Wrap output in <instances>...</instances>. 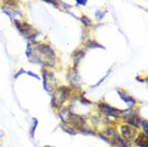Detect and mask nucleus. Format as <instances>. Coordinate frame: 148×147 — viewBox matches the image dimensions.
<instances>
[{
	"label": "nucleus",
	"instance_id": "obj_1",
	"mask_svg": "<svg viewBox=\"0 0 148 147\" xmlns=\"http://www.w3.org/2000/svg\"><path fill=\"white\" fill-rule=\"evenodd\" d=\"M31 43L34 46V51L31 57L29 58L30 63L41 65L43 66V68H54L57 63V57L52 46L46 43L36 41Z\"/></svg>",
	"mask_w": 148,
	"mask_h": 147
},
{
	"label": "nucleus",
	"instance_id": "obj_2",
	"mask_svg": "<svg viewBox=\"0 0 148 147\" xmlns=\"http://www.w3.org/2000/svg\"><path fill=\"white\" fill-rule=\"evenodd\" d=\"M72 95V89L68 86H59L52 92L51 105L54 110H59L60 107L64 106V103L70 99Z\"/></svg>",
	"mask_w": 148,
	"mask_h": 147
},
{
	"label": "nucleus",
	"instance_id": "obj_3",
	"mask_svg": "<svg viewBox=\"0 0 148 147\" xmlns=\"http://www.w3.org/2000/svg\"><path fill=\"white\" fill-rule=\"evenodd\" d=\"M13 22L15 24L16 29L18 30V32L29 42H34V39L40 34V32H38L37 30L34 29L31 25H29L28 23L19 21V19H14Z\"/></svg>",
	"mask_w": 148,
	"mask_h": 147
},
{
	"label": "nucleus",
	"instance_id": "obj_4",
	"mask_svg": "<svg viewBox=\"0 0 148 147\" xmlns=\"http://www.w3.org/2000/svg\"><path fill=\"white\" fill-rule=\"evenodd\" d=\"M122 119V122L127 124V125L131 126L135 129L141 128V122H142V117L137 114L134 109H127V110H122V114L120 116Z\"/></svg>",
	"mask_w": 148,
	"mask_h": 147
},
{
	"label": "nucleus",
	"instance_id": "obj_5",
	"mask_svg": "<svg viewBox=\"0 0 148 147\" xmlns=\"http://www.w3.org/2000/svg\"><path fill=\"white\" fill-rule=\"evenodd\" d=\"M41 72H42V82L44 90L48 93H52L57 87V80L55 74L51 70H47L46 68H42Z\"/></svg>",
	"mask_w": 148,
	"mask_h": 147
},
{
	"label": "nucleus",
	"instance_id": "obj_6",
	"mask_svg": "<svg viewBox=\"0 0 148 147\" xmlns=\"http://www.w3.org/2000/svg\"><path fill=\"white\" fill-rule=\"evenodd\" d=\"M97 105H98V111L100 112L101 115L104 116V117L118 119V118H120V116H121V114H122V110H119L117 107L112 106L111 104H108V103H106V102H103V101L98 102Z\"/></svg>",
	"mask_w": 148,
	"mask_h": 147
},
{
	"label": "nucleus",
	"instance_id": "obj_7",
	"mask_svg": "<svg viewBox=\"0 0 148 147\" xmlns=\"http://www.w3.org/2000/svg\"><path fill=\"white\" fill-rule=\"evenodd\" d=\"M67 81L69 83V87L71 89H75V90H81L82 88V78L81 75L78 73L76 68H71L69 69L67 73Z\"/></svg>",
	"mask_w": 148,
	"mask_h": 147
},
{
	"label": "nucleus",
	"instance_id": "obj_8",
	"mask_svg": "<svg viewBox=\"0 0 148 147\" xmlns=\"http://www.w3.org/2000/svg\"><path fill=\"white\" fill-rule=\"evenodd\" d=\"M120 133L119 135L121 136L122 139H125L128 142H133L134 139L136 137V135L138 134V130L131 126L127 125V124H122V125L119 126V132Z\"/></svg>",
	"mask_w": 148,
	"mask_h": 147
},
{
	"label": "nucleus",
	"instance_id": "obj_9",
	"mask_svg": "<svg viewBox=\"0 0 148 147\" xmlns=\"http://www.w3.org/2000/svg\"><path fill=\"white\" fill-rule=\"evenodd\" d=\"M58 116H59L62 125H68V126L72 125L74 118V113L68 106L60 107L59 110H58Z\"/></svg>",
	"mask_w": 148,
	"mask_h": 147
},
{
	"label": "nucleus",
	"instance_id": "obj_10",
	"mask_svg": "<svg viewBox=\"0 0 148 147\" xmlns=\"http://www.w3.org/2000/svg\"><path fill=\"white\" fill-rule=\"evenodd\" d=\"M117 93H118L119 98L126 103L129 109H134L136 105V100L134 99L132 96H130L129 93H127L125 90L122 89H117Z\"/></svg>",
	"mask_w": 148,
	"mask_h": 147
},
{
	"label": "nucleus",
	"instance_id": "obj_11",
	"mask_svg": "<svg viewBox=\"0 0 148 147\" xmlns=\"http://www.w3.org/2000/svg\"><path fill=\"white\" fill-rule=\"evenodd\" d=\"M110 145H112L113 147H132L131 142H128L125 139H122L119 134L110 141Z\"/></svg>",
	"mask_w": 148,
	"mask_h": 147
},
{
	"label": "nucleus",
	"instance_id": "obj_12",
	"mask_svg": "<svg viewBox=\"0 0 148 147\" xmlns=\"http://www.w3.org/2000/svg\"><path fill=\"white\" fill-rule=\"evenodd\" d=\"M133 144L136 147H148L147 134H145V133H143V132H138L136 137L134 139Z\"/></svg>",
	"mask_w": 148,
	"mask_h": 147
},
{
	"label": "nucleus",
	"instance_id": "obj_13",
	"mask_svg": "<svg viewBox=\"0 0 148 147\" xmlns=\"http://www.w3.org/2000/svg\"><path fill=\"white\" fill-rule=\"evenodd\" d=\"M101 133H102L103 135L106 136L110 141H111L113 137H115V136H117L119 134L118 131H117L113 126H106V127L101 131Z\"/></svg>",
	"mask_w": 148,
	"mask_h": 147
},
{
	"label": "nucleus",
	"instance_id": "obj_14",
	"mask_svg": "<svg viewBox=\"0 0 148 147\" xmlns=\"http://www.w3.org/2000/svg\"><path fill=\"white\" fill-rule=\"evenodd\" d=\"M85 51L84 49H76L73 53V68H77L81 60L85 57Z\"/></svg>",
	"mask_w": 148,
	"mask_h": 147
},
{
	"label": "nucleus",
	"instance_id": "obj_15",
	"mask_svg": "<svg viewBox=\"0 0 148 147\" xmlns=\"http://www.w3.org/2000/svg\"><path fill=\"white\" fill-rule=\"evenodd\" d=\"M2 11L5 13V14L10 17V19L11 21H14L15 19V15L16 14H18L19 16H22V13L21 12H18V11H15V10H12V9H9V8H2Z\"/></svg>",
	"mask_w": 148,
	"mask_h": 147
},
{
	"label": "nucleus",
	"instance_id": "obj_16",
	"mask_svg": "<svg viewBox=\"0 0 148 147\" xmlns=\"http://www.w3.org/2000/svg\"><path fill=\"white\" fill-rule=\"evenodd\" d=\"M77 132L82 133V134H84V135H91V136H98V133L92 130V129H89V128H86V127H82L77 130Z\"/></svg>",
	"mask_w": 148,
	"mask_h": 147
},
{
	"label": "nucleus",
	"instance_id": "obj_17",
	"mask_svg": "<svg viewBox=\"0 0 148 147\" xmlns=\"http://www.w3.org/2000/svg\"><path fill=\"white\" fill-rule=\"evenodd\" d=\"M60 127H61V129L63 130V132L68 133V134H70V135H75L77 132V130L75 128H73L72 126H68V125H60Z\"/></svg>",
	"mask_w": 148,
	"mask_h": 147
},
{
	"label": "nucleus",
	"instance_id": "obj_18",
	"mask_svg": "<svg viewBox=\"0 0 148 147\" xmlns=\"http://www.w3.org/2000/svg\"><path fill=\"white\" fill-rule=\"evenodd\" d=\"M38 125H39V120H38L37 117L32 118V124H31V128H30V135L32 139H34V134H36V130L38 128Z\"/></svg>",
	"mask_w": 148,
	"mask_h": 147
},
{
	"label": "nucleus",
	"instance_id": "obj_19",
	"mask_svg": "<svg viewBox=\"0 0 148 147\" xmlns=\"http://www.w3.org/2000/svg\"><path fill=\"white\" fill-rule=\"evenodd\" d=\"M86 47L87 48H105L103 46V45L99 44L98 42H96V41L93 40H88L87 42H86Z\"/></svg>",
	"mask_w": 148,
	"mask_h": 147
},
{
	"label": "nucleus",
	"instance_id": "obj_20",
	"mask_svg": "<svg viewBox=\"0 0 148 147\" xmlns=\"http://www.w3.org/2000/svg\"><path fill=\"white\" fill-rule=\"evenodd\" d=\"M32 51H34V46H32V43L28 41V43H27V47H26V52H25V54H26L27 58L29 59L32 55Z\"/></svg>",
	"mask_w": 148,
	"mask_h": 147
},
{
	"label": "nucleus",
	"instance_id": "obj_21",
	"mask_svg": "<svg viewBox=\"0 0 148 147\" xmlns=\"http://www.w3.org/2000/svg\"><path fill=\"white\" fill-rule=\"evenodd\" d=\"M111 72H112V69H108V72L105 73V75H104V76L102 77V78H101L100 81H98V83H97V84L92 85V86H90V87H91V88H96V87H98V86H100V85L102 84V83H103L104 81H105V78H106V77H108V75H110V73H111Z\"/></svg>",
	"mask_w": 148,
	"mask_h": 147
},
{
	"label": "nucleus",
	"instance_id": "obj_22",
	"mask_svg": "<svg viewBox=\"0 0 148 147\" xmlns=\"http://www.w3.org/2000/svg\"><path fill=\"white\" fill-rule=\"evenodd\" d=\"M81 22L83 23V25L85 26V27H89V26L92 25V21L89 19V17H87V16H82L81 17Z\"/></svg>",
	"mask_w": 148,
	"mask_h": 147
},
{
	"label": "nucleus",
	"instance_id": "obj_23",
	"mask_svg": "<svg viewBox=\"0 0 148 147\" xmlns=\"http://www.w3.org/2000/svg\"><path fill=\"white\" fill-rule=\"evenodd\" d=\"M141 128H142V132L147 134L148 133V120L147 119H143L141 122Z\"/></svg>",
	"mask_w": 148,
	"mask_h": 147
},
{
	"label": "nucleus",
	"instance_id": "obj_24",
	"mask_svg": "<svg viewBox=\"0 0 148 147\" xmlns=\"http://www.w3.org/2000/svg\"><path fill=\"white\" fill-rule=\"evenodd\" d=\"M78 101H79V103L83 104V105H90V104H91V102H90L85 96H83V95H82V96H78Z\"/></svg>",
	"mask_w": 148,
	"mask_h": 147
},
{
	"label": "nucleus",
	"instance_id": "obj_25",
	"mask_svg": "<svg viewBox=\"0 0 148 147\" xmlns=\"http://www.w3.org/2000/svg\"><path fill=\"white\" fill-rule=\"evenodd\" d=\"M42 1H44V2H46V3L53 4V5L56 8H58L60 4V0H42Z\"/></svg>",
	"mask_w": 148,
	"mask_h": 147
},
{
	"label": "nucleus",
	"instance_id": "obj_26",
	"mask_svg": "<svg viewBox=\"0 0 148 147\" xmlns=\"http://www.w3.org/2000/svg\"><path fill=\"white\" fill-rule=\"evenodd\" d=\"M108 13V11H104L103 13L100 11V10H98V11H96V13H95V15H96V17L98 19H102L104 17V15Z\"/></svg>",
	"mask_w": 148,
	"mask_h": 147
},
{
	"label": "nucleus",
	"instance_id": "obj_27",
	"mask_svg": "<svg viewBox=\"0 0 148 147\" xmlns=\"http://www.w3.org/2000/svg\"><path fill=\"white\" fill-rule=\"evenodd\" d=\"M7 5H16L18 3V0H2Z\"/></svg>",
	"mask_w": 148,
	"mask_h": 147
},
{
	"label": "nucleus",
	"instance_id": "obj_28",
	"mask_svg": "<svg viewBox=\"0 0 148 147\" xmlns=\"http://www.w3.org/2000/svg\"><path fill=\"white\" fill-rule=\"evenodd\" d=\"M23 74H26V71L24 70V69H19V70L14 74V80H17V78H18L21 75H23Z\"/></svg>",
	"mask_w": 148,
	"mask_h": 147
},
{
	"label": "nucleus",
	"instance_id": "obj_29",
	"mask_svg": "<svg viewBox=\"0 0 148 147\" xmlns=\"http://www.w3.org/2000/svg\"><path fill=\"white\" fill-rule=\"evenodd\" d=\"M26 74H28V75H29V76H32V77H34V78H37L38 81H41L40 76H39V75H38V74L34 73V72H31V71H26Z\"/></svg>",
	"mask_w": 148,
	"mask_h": 147
},
{
	"label": "nucleus",
	"instance_id": "obj_30",
	"mask_svg": "<svg viewBox=\"0 0 148 147\" xmlns=\"http://www.w3.org/2000/svg\"><path fill=\"white\" fill-rule=\"evenodd\" d=\"M75 1H76V3H77L78 5H86L88 0H75Z\"/></svg>",
	"mask_w": 148,
	"mask_h": 147
},
{
	"label": "nucleus",
	"instance_id": "obj_31",
	"mask_svg": "<svg viewBox=\"0 0 148 147\" xmlns=\"http://www.w3.org/2000/svg\"><path fill=\"white\" fill-rule=\"evenodd\" d=\"M44 147H55V146H49V145H45Z\"/></svg>",
	"mask_w": 148,
	"mask_h": 147
}]
</instances>
